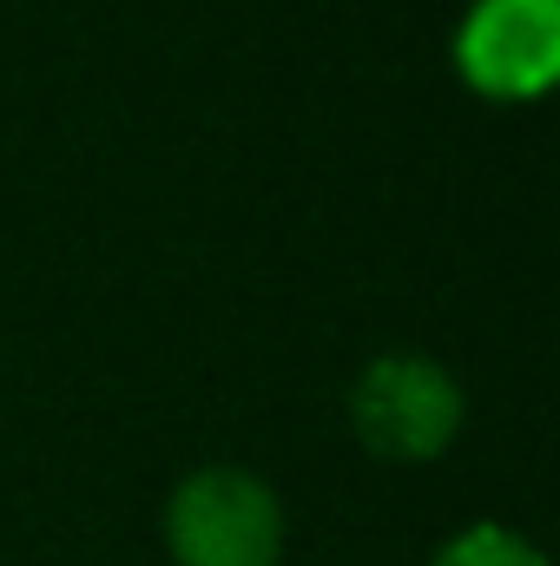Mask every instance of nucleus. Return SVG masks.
<instances>
[{
	"instance_id": "1",
	"label": "nucleus",
	"mask_w": 560,
	"mask_h": 566,
	"mask_svg": "<svg viewBox=\"0 0 560 566\" xmlns=\"http://www.w3.org/2000/svg\"><path fill=\"white\" fill-rule=\"evenodd\" d=\"M165 547L178 566H278L283 501L245 468H198L172 488Z\"/></svg>"
},
{
	"instance_id": "2",
	"label": "nucleus",
	"mask_w": 560,
	"mask_h": 566,
	"mask_svg": "<svg viewBox=\"0 0 560 566\" xmlns=\"http://www.w3.org/2000/svg\"><path fill=\"white\" fill-rule=\"evenodd\" d=\"M350 428L383 461H435L462 428V382L435 356H376L350 389Z\"/></svg>"
},
{
	"instance_id": "3",
	"label": "nucleus",
	"mask_w": 560,
	"mask_h": 566,
	"mask_svg": "<svg viewBox=\"0 0 560 566\" xmlns=\"http://www.w3.org/2000/svg\"><path fill=\"white\" fill-rule=\"evenodd\" d=\"M455 66L481 99H541L560 66V0H475Z\"/></svg>"
},
{
	"instance_id": "4",
	"label": "nucleus",
	"mask_w": 560,
	"mask_h": 566,
	"mask_svg": "<svg viewBox=\"0 0 560 566\" xmlns=\"http://www.w3.org/2000/svg\"><path fill=\"white\" fill-rule=\"evenodd\" d=\"M428 566H548V560H541V547L528 534H515L501 521H475L455 541H442V554Z\"/></svg>"
}]
</instances>
